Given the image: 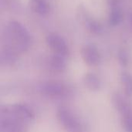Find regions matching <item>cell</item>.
<instances>
[{
    "label": "cell",
    "mask_w": 132,
    "mask_h": 132,
    "mask_svg": "<svg viewBox=\"0 0 132 132\" xmlns=\"http://www.w3.org/2000/svg\"><path fill=\"white\" fill-rule=\"evenodd\" d=\"M8 36L12 49L24 52L30 45V36L26 28L18 22H11L8 26Z\"/></svg>",
    "instance_id": "cell-1"
},
{
    "label": "cell",
    "mask_w": 132,
    "mask_h": 132,
    "mask_svg": "<svg viewBox=\"0 0 132 132\" xmlns=\"http://www.w3.org/2000/svg\"><path fill=\"white\" fill-rule=\"evenodd\" d=\"M56 116L61 126L67 132H87L84 122L70 109L60 107L57 110Z\"/></svg>",
    "instance_id": "cell-2"
},
{
    "label": "cell",
    "mask_w": 132,
    "mask_h": 132,
    "mask_svg": "<svg viewBox=\"0 0 132 132\" xmlns=\"http://www.w3.org/2000/svg\"><path fill=\"white\" fill-rule=\"evenodd\" d=\"M38 91L43 96L52 99H64L72 94L71 88L60 81H46L38 86Z\"/></svg>",
    "instance_id": "cell-3"
},
{
    "label": "cell",
    "mask_w": 132,
    "mask_h": 132,
    "mask_svg": "<svg viewBox=\"0 0 132 132\" xmlns=\"http://www.w3.org/2000/svg\"><path fill=\"white\" fill-rule=\"evenodd\" d=\"M0 110L11 115L25 126L35 120L34 112L26 104H15L10 106L0 107Z\"/></svg>",
    "instance_id": "cell-4"
},
{
    "label": "cell",
    "mask_w": 132,
    "mask_h": 132,
    "mask_svg": "<svg viewBox=\"0 0 132 132\" xmlns=\"http://www.w3.org/2000/svg\"><path fill=\"white\" fill-rule=\"evenodd\" d=\"M46 43L55 55L66 57L69 54L68 46L64 39L56 33H50L46 37Z\"/></svg>",
    "instance_id": "cell-5"
},
{
    "label": "cell",
    "mask_w": 132,
    "mask_h": 132,
    "mask_svg": "<svg viewBox=\"0 0 132 132\" xmlns=\"http://www.w3.org/2000/svg\"><path fill=\"white\" fill-rule=\"evenodd\" d=\"M80 53L84 63L90 67L97 66L101 61V56L99 50L94 44H87L84 46Z\"/></svg>",
    "instance_id": "cell-6"
},
{
    "label": "cell",
    "mask_w": 132,
    "mask_h": 132,
    "mask_svg": "<svg viewBox=\"0 0 132 132\" xmlns=\"http://www.w3.org/2000/svg\"><path fill=\"white\" fill-rule=\"evenodd\" d=\"M109 24L111 26L120 25L124 20V12L120 6V0H111Z\"/></svg>",
    "instance_id": "cell-7"
},
{
    "label": "cell",
    "mask_w": 132,
    "mask_h": 132,
    "mask_svg": "<svg viewBox=\"0 0 132 132\" xmlns=\"http://www.w3.org/2000/svg\"><path fill=\"white\" fill-rule=\"evenodd\" d=\"M84 25L87 29L92 34L101 35L104 32V27L102 24L98 20L87 15L84 16Z\"/></svg>",
    "instance_id": "cell-8"
},
{
    "label": "cell",
    "mask_w": 132,
    "mask_h": 132,
    "mask_svg": "<svg viewBox=\"0 0 132 132\" xmlns=\"http://www.w3.org/2000/svg\"><path fill=\"white\" fill-rule=\"evenodd\" d=\"M85 87L91 91H97L101 87V82L98 77L93 73H88L84 78Z\"/></svg>",
    "instance_id": "cell-9"
},
{
    "label": "cell",
    "mask_w": 132,
    "mask_h": 132,
    "mask_svg": "<svg viewBox=\"0 0 132 132\" xmlns=\"http://www.w3.org/2000/svg\"><path fill=\"white\" fill-rule=\"evenodd\" d=\"M29 6L36 13L45 15L50 12V6L45 0H29Z\"/></svg>",
    "instance_id": "cell-10"
},
{
    "label": "cell",
    "mask_w": 132,
    "mask_h": 132,
    "mask_svg": "<svg viewBox=\"0 0 132 132\" xmlns=\"http://www.w3.org/2000/svg\"><path fill=\"white\" fill-rule=\"evenodd\" d=\"M50 68L55 72L63 71L67 67L65 57L54 54L50 60Z\"/></svg>",
    "instance_id": "cell-11"
},
{
    "label": "cell",
    "mask_w": 132,
    "mask_h": 132,
    "mask_svg": "<svg viewBox=\"0 0 132 132\" xmlns=\"http://www.w3.org/2000/svg\"><path fill=\"white\" fill-rule=\"evenodd\" d=\"M121 114H122V124L125 130L127 132H132V111L128 108Z\"/></svg>",
    "instance_id": "cell-12"
},
{
    "label": "cell",
    "mask_w": 132,
    "mask_h": 132,
    "mask_svg": "<svg viewBox=\"0 0 132 132\" xmlns=\"http://www.w3.org/2000/svg\"><path fill=\"white\" fill-rule=\"evenodd\" d=\"M121 82L125 94L131 96L132 94V76L128 73H123L121 75Z\"/></svg>",
    "instance_id": "cell-13"
},
{
    "label": "cell",
    "mask_w": 132,
    "mask_h": 132,
    "mask_svg": "<svg viewBox=\"0 0 132 132\" xmlns=\"http://www.w3.org/2000/svg\"><path fill=\"white\" fill-rule=\"evenodd\" d=\"M118 60L121 66L126 67L129 63V56L127 51L124 49H121L118 52Z\"/></svg>",
    "instance_id": "cell-14"
},
{
    "label": "cell",
    "mask_w": 132,
    "mask_h": 132,
    "mask_svg": "<svg viewBox=\"0 0 132 132\" xmlns=\"http://www.w3.org/2000/svg\"><path fill=\"white\" fill-rule=\"evenodd\" d=\"M131 22H132V18H131Z\"/></svg>",
    "instance_id": "cell-15"
}]
</instances>
